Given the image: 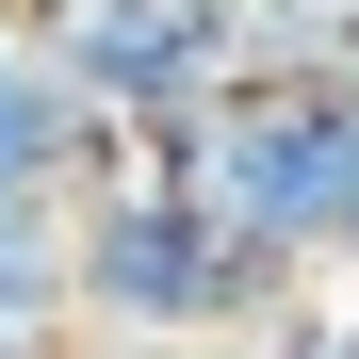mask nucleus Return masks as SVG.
I'll return each instance as SVG.
<instances>
[{
  "mask_svg": "<svg viewBox=\"0 0 359 359\" xmlns=\"http://www.w3.org/2000/svg\"><path fill=\"white\" fill-rule=\"evenodd\" d=\"M163 163L196 180V212L245 262H359V66L343 82H229Z\"/></svg>",
  "mask_w": 359,
  "mask_h": 359,
  "instance_id": "nucleus-1",
  "label": "nucleus"
},
{
  "mask_svg": "<svg viewBox=\"0 0 359 359\" xmlns=\"http://www.w3.org/2000/svg\"><path fill=\"white\" fill-rule=\"evenodd\" d=\"M262 278H278V262L229 245L163 147H147V163H114V180H82V212H66V311H82L114 359L245 327V311H262Z\"/></svg>",
  "mask_w": 359,
  "mask_h": 359,
  "instance_id": "nucleus-2",
  "label": "nucleus"
},
{
  "mask_svg": "<svg viewBox=\"0 0 359 359\" xmlns=\"http://www.w3.org/2000/svg\"><path fill=\"white\" fill-rule=\"evenodd\" d=\"M17 33H33V66L66 82L98 131H147V147H180L229 82L262 66L245 0H17Z\"/></svg>",
  "mask_w": 359,
  "mask_h": 359,
  "instance_id": "nucleus-3",
  "label": "nucleus"
},
{
  "mask_svg": "<svg viewBox=\"0 0 359 359\" xmlns=\"http://www.w3.org/2000/svg\"><path fill=\"white\" fill-rule=\"evenodd\" d=\"M66 212H0V343H66Z\"/></svg>",
  "mask_w": 359,
  "mask_h": 359,
  "instance_id": "nucleus-4",
  "label": "nucleus"
},
{
  "mask_svg": "<svg viewBox=\"0 0 359 359\" xmlns=\"http://www.w3.org/2000/svg\"><path fill=\"white\" fill-rule=\"evenodd\" d=\"M262 359H359V311H294V327H278Z\"/></svg>",
  "mask_w": 359,
  "mask_h": 359,
  "instance_id": "nucleus-5",
  "label": "nucleus"
},
{
  "mask_svg": "<svg viewBox=\"0 0 359 359\" xmlns=\"http://www.w3.org/2000/svg\"><path fill=\"white\" fill-rule=\"evenodd\" d=\"M66 359H82V343H66Z\"/></svg>",
  "mask_w": 359,
  "mask_h": 359,
  "instance_id": "nucleus-6",
  "label": "nucleus"
}]
</instances>
